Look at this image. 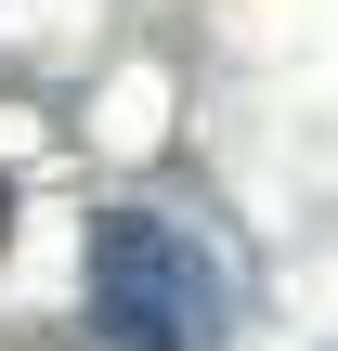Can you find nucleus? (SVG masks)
<instances>
[{
	"label": "nucleus",
	"mask_w": 338,
	"mask_h": 351,
	"mask_svg": "<svg viewBox=\"0 0 338 351\" xmlns=\"http://www.w3.org/2000/svg\"><path fill=\"white\" fill-rule=\"evenodd\" d=\"M78 287H91L104 351H221V326H234V274L156 208H104L78 247Z\"/></svg>",
	"instance_id": "nucleus-1"
}]
</instances>
